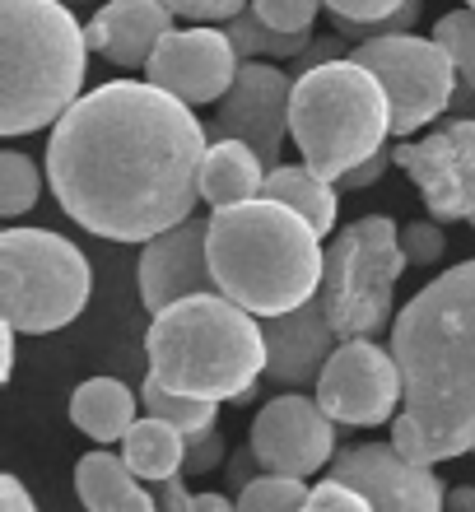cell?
Segmentation results:
<instances>
[{
    "instance_id": "cell-1",
    "label": "cell",
    "mask_w": 475,
    "mask_h": 512,
    "mask_svg": "<svg viewBox=\"0 0 475 512\" xmlns=\"http://www.w3.org/2000/svg\"><path fill=\"white\" fill-rule=\"evenodd\" d=\"M210 131L187 98L159 84L112 80L80 94L47 140L61 210L112 243H150L201 201Z\"/></svg>"
},
{
    "instance_id": "cell-2",
    "label": "cell",
    "mask_w": 475,
    "mask_h": 512,
    "mask_svg": "<svg viewBox=\"0 0 475 512\" xmlns=\"http://www.w3.org/2000/svg\"><path fill=\"white\" fill-rule=\"evenodd\" d=\"M401 415L392 443L415 461H448L475 447V261L438 275L396 312Z\"/></svg>"
},
{
    "instance_id": "cell-3",
    "label": "cell",
    "mask_w": 475,
    "mask_h": 512,
    "mask_svg": "<svg viewBox=\"0 0 475 512\" xmlns=\"http://www.w3.org/2000/svg\"><path fill=\"white\" fill-rule=\"evenodd\" d=\"M210 270L219 294L257 317H280L322 289V233L275 196L219 205L210 215Z\"/></svg>"
},
{
    "instance_id": "cell-4",
    "label": "cell",
    "mask_w": 475,
    "mask_h": 512,
    "mask_svg": "<svg viewBox=\"0 0 475 512\" xmlns=\"http://www.w3.org/2000/svg\"><path fill=\"white\" fill-rule=\"evenodd\" d=\"M145 350L150 373L163 387L233 405H252L257 378L271 364L266 326L257 322V312H247L219 289L177 298L154 312Z\"/></svg>"
},
{
    "instance_id": "cell-5",
    "label": "cell",
    "mask_w": 475,
    "mask_h": 512,
    "mask_svg": "<svg viewBox=\"0 0 475 512\" xmlns=\"http://www.w3.org/2000/svg\"><path fill=\"white\" fill-rule=\"evenodd\" d=\"M89 28L66 0H0V135L56 126L80 98Z\"/></svg>"
},
{
    "instance_id": "cell-6",
    "label": "cell",
    "mask_w": 475,
    "mask_h": 512,
    "mask_svg": "<svg viewBox=\"0 0 475 512\" xmlns=\"http://www.w3.org/2000/svg\"><path fill=\"white\" fill-rule=\"evenodd\" d=\"M387 135H392V98L364 61L354 56L317 61L294 80L289 140L322 177L340 182L354 163L378 154Z\"/></svg>"
},
{
    "instance_id": "cell-7",
    "label": "cell",
    "mask_w": 475,
    "mask_h": 512,
    "mask_svg": "<svg viewBox=\"0 0 475 512\" xmlns=\"http://www.w3.org/2000/svg\"><path fill=\"white\" fill-rule=\"evenodd\" d=\"M94 294V270L80 247L52 229H10L0 233V303L5 322L24 336L61 331L84 312Z\"/></svg>"
},
{
    "instance_id": "cell-8",
    "label": "cell",
    "mask_w": 475,
    "mask_h": 512,
    "mask_svg": "<svg viewBox=\"0 0 475 512\" xmlns=\"http://www.w3.org/2000/svg\"><path fill=\"white\" fill-rule=\"evenodd\" d=\"M406 266L410 252L387 215H364L336 233V243L326 247L322 303L340 340L378 336L392 322V294Z\"/></svg>"
},
{
    "instance_id": "cell-9",
    "label": "cell",
    "mask_w": 475,
    "mask_h": 512,
    "mask_svg": "<svg viewBox=\"0 0 475 512\" xmlns=\"http://www.w3.org/2000/svg\"><path fill=\"white\" fill-rule=\"evenodd\" d=\"M354 61H364L382 80L392 98V135L410 140L443 112H452L457 94V61L438 38H415V33H382V38L354 42Z\"/></svg>"
},
{
    "instance_id": "cell-10",
    "label": "cell",
    "mask_w": 475,
    "mask_h": 512,
    "mask_svg": "<svg viewBox=\"0 0 475 512\" xmlns=\"http://www.w3.org/2000/svg\"><path fill=\"white\" fill-rule=\"evenodd\" d=\"M401 364L392 350H378L373 336L340 340L331 359H326L322 378H317V401L336 424L354 429H373L396 419L401 405Z\"/></svg>"
},
{
    "instance_id": "cell-11",
    "label": "cell",
    "mask_w": 475,
    "mask_h": 512,
    "mask_svg": "<svg viewBox=\"0 0 475 512\" xmlns=\"http://www.w3.org/2000/svg\"><path fill=\"white\" fill-rule=\"evenodd\" d=\"M396 168L420 187L429 215L475 229V117H452L420 140H401Z\"/></svg>"
},
{
    "instance_id": "cell-12",
    "label": "cell",
    "mask_w": 475,
    "mask_h": 512,
    "mask_svg": "<svg viewBox=\"0 0 475 512\" xmlns=\"http://www.w3.org/2000/svg\"><path fill=\"white\" fill-rule=\"evenodd\" d=\"M252 452L261 457V471L308 475L322 471L336 457V419L322 410L317 396H275L252 419Z\"/></svg>"
},
{
    "instance_id": "cell-13",
    "label": "cell",
    "mask_w": 475,
    "mask_h": 512,
    "mask_svg": "<svg viewBox=\"0 0 475 512\" xmlns=\"http://www.w3.org/2000/svg\"><path fill=\"white\" fill-rule=\"evenodd\" d=\"M289 98H294V80H289L280 66H266L261 61H243L238 80L224 98H219V112L210 131L215 135H238L261 154L266 168L280 163V149L289 140Z\"/></svg>"
},
{
    "instance_id": "cell-14",
    "label": "cell",
    "mask_w": 475,
    "mask_h": 512,
    "mask_svg": "<svg viewBox=\"0 0 475 512\" xmlns=\"http://www.w3.org/2000/svg\"><path fill=\"white\" fill-rule=\"evenodd\" d=\"M145 70L159 89L187 98L196 108V103H219L229 94L243 70V56L233 47L229 28L224 33L219 28H173V33H163Z\"/></svg>"
},
{
    "instance_id": "cell-15",
    "label": "cell",
    "mask_w": 475,
    "mask_h": 512,
    "mask_svg": "<svg viewBox=\"0 0 475 512\" xmlns=\"http://www.w3.org/2000/svg\"><path fill=\"white\" fill-rule=\"evenodd\" d=\"M336 480H350L359 494L368 499V508H443L448 494L438 485V475L429 471V461L406 457L396 443H359V447H340Z\"/></svg>"
},
{
    "instance_id": "cell-16",
    "label": "cell",
    "mask_w": 475,
    "mask_h": 512,
    "mask_svg": "<svg viewBox=\"0 0 475 512\" xmlns=\"http://www.w3.org/2000/svg\"><path fill=\"white\" fill-rule=\"evenodd\" d=\"M219 280L210 270V219H182L173 229L154 233L140 252V303L163 312L177 298L215 294Z\"/></svg>"
},
{
    "instance_id": "cell-17",
    "label": "cell",
    "mask_w": 475,
    "mask_h": 512,
    "mask_svg": "<svg viewBox=\"0 0 475 512\" xmlns=\"http://www.w3.org/2000/svg\"><path fill=\"white\" fill-rule=\"evenodd\" d=\"M266 350H271V364H266V378L285 382V387H308L322 378L326 359L340 345L336 326L326 317L322 289H317L308 303H299L294 312H280V317H266Z\"/></svg>"
},
{
    "instance_id": "cell-18",
    "label": "cell",
    "mask_w": 475,
    "mask_h": 512,
    "mask_svg": "<svg viewBox=\"0 0 475 512\" xmlns=\"http://www.w3.org/2000/svg\"><path fill=\"white\" fill-rule=\"evenodd\" d=\"M163 33H173V5L168 0H108L89 19V47L117 61L122 70L150 66Z\"/></svg>"
},
{
    "instance_id": "cell-19",
    "label": "cell",
    "mask_w": 475,
    "mask_h": 512,
    "mask_svg": "<svg viewBox=\"0 0 475 512\" xmlns=\"http://www.w3.org/2000/svg\"><path fill=\"white\" fill-rule=\"evenodd\" d=\"M266 173H271V168L261 163V154L247 145V140L219 135V140H210L205 163H201V201H210L215 210L219 205L252 201V196H261Z\"/></svg>"
},
{
    "instance_id": "cell-20",
    "label": "cell",
    "mask_w": 475,
    "mask_h": 512,
    "mask_svg": "<svg viewBox=\"0 0 475 512\" xmlns=\"http://www.w3.org/2000/svg\"><path fill=\"white\" fill-rule=\"evenodd\" d=\"M75 494H80L84 508H98V512L159 508V503H154V489L126 466V457H112V452H89V457H80V466H75Z\"/></svg>"
},
{
    "instance_id": "cell-21",
    "label": "cell",
    "mask_w": 475,
    "mask_h": 512,
    "mask_svg": "<svg viewBox=\"0 0 475 512\" xmlns=\"http://www.w3.org/2000/svg\"><path fill=\"white\" fill-rule=\"evenodd\" d=\"M70 419L94 443H122L136 424V391L117 378H89L70 396Z\"/></svg>"
},
{
    "instance_id": "cell-22",
    "label": "cell",
    "mask_w": 475,
    "mask_h": 512,
    "mask_svg": "<svg viewBox=\"0 0 475 512\" xmlns=\"http://www.w3.org/2000/svg\"><path fill=\"white\" fill-rule=\"evenodd\" d=\"M261 196H275V201L294 205L308 224H313L317 233H336V215H340V187L331 182V177H322L317 168H308V163H294V168H285V163H275L271 173H266V182H261Z\"/></svg>"
},
{
    "instance_id": "cell-23",
    "label": "cell",
    "mask_w": 475,
    "mask_h": 512,
    "mask_svg": "<svg viewBox=\"0 0 475 512\" xmlns=\"http://www.w3.org/2000/svg\"><path fill=\"white\" fill-rule=\"evenodd\" d=\"M122 457L145 485L168 480V475H177L187 466V433L177 429L173 419L145 415V419H136L131 433L122 438Z\"/></svg>"
},
{
    "instance_id": "cell-24",
    "label": "cell",
    "mask_w": 475,
    "mask_h": 512,
    "mask_svg": "<svg viewBox=\"0 0 475 512\" xmlns=\"http://www.w3.org/2000/svg\"><path fill=\"white\" fill-rule=\"evenodd\" d=\"M229 38L238 47L243 61H257V56H271V61H289V56H303L313 47V33H285V28L266 24L257 10L252 14H233L229 19Z\"/></svg>"
},
{
    "instance_id": "cell-25",
    "label": "cell",
    "mask_w": 475,
    "mask_h": 512,
    "mask_svg": "<svg viewBox=\"0 0 475 512\" xmlns=\"http://www.w3.org/2000/svg\"><path fill=\"white\" fill-rule=\"evenodd\" d=\"M140 401H145V410H150V415L173 419V424L187 433V438H196V433H205V429H215L219 401H205V396H187V391L163 387L154 373L145 378V391H140Z\"/></svg>"
},
{
    "instance_id": "cell-26",
    "label": "cell",
    "mask_w": 475,
    "mask_h": 512,
    "mask_svg": "<svg viewBox=\"0 0 475 512\" xmlns=\"http://www.w3.org/2000/svg\"><path fill=\"white\" fill-rule=\"evenodd\" d=\"M38 191H42V177H38V163L19 154V149H5L0 154V215L5 219H19L38 205Z\"/></svg>"
},
{
    "instance_id": "cell-27",
    "label": "cell",
    "mask_w": 475,
    "mask_h": 512,
    "mask_svg": "<svg viewBox=\"0 0 475 512\" xmlns=\"http://www.w3.org/2000/svg\"><path fill=\"white\" fill-rule=\"evenodd\" d=\"M313 489L303 485V475H257L252 485L238 489V508H308Z\"/></svg>"
},
{
    "instance_id": "cell-28",
    "label": "cell",
    "mask_w": 475,
    "mask_h": 512,
    "mask_svg": "<svg viewBox=\"0 0 475 512\" xmlns=\"http://www.w3.org/2000/svg\"><path fill=\"white\" fill-rule=\"evenodd\" d=\"M434 38L448 47L452 61H457V75L475 89V5L443 14V19L434 24Z\"/></svg>"
},
{
    "instance_id": "cell-29",
    "label": "cell",
    "mask_w": 475,
    "mask_h": 512,
    "mask_svg": "<svg viewBox=\"0 0 475 512\" xmlns=\"http://www.w3.org/2000/svg\"><path fill=\"white\" fill-rule=\"evenodd\" d=\"M420 14H424V0H406V5L396 14H387V19H345V14H331V19H336L340 38L368 42V38H382V33H410Z\"/></svg>"
},
{
    "instance_id": "cell-30",
    "label": "cell",
    "mask_w": 475,
    "mask_h": 512,
    "mask_svg": "<svg viewBox=\"0 0 475 512\" xmlns=\"http://www.w3.org/2000/svg\"><path fill=\"white\" fill-rule=\"evenodd\" d=\"M322 5L326 0H252V10H257L266 24L285 28V33H313Z\"/></svg>"
},
{
    "instance_id": "cell-31",
    "label": "cell",
    "mask_w": 475,
    "mask_h": 512,
    "mask_svg": "<svg viewBox=\"0 0 475 512\" xmlns=\"http://www.w3.org/2000/svg\"><path fill=\"white\" fill-rule=\"evenodd\" d=\"M401 247L410 252V266H434L448 238H443V219H410L401 229Z\"/></svg>"
},
{
    "instance_id": "cell-32",
    "label": "cell",
    "mask_w": 475,
    "mask_h": 512,
    "mask_svg": "<svg viewBox=\"0 0 475 512\" xmlns=\"http://www.w3.org/2000/svg\"><path fill=\"white\" fill-rule=\"evenodd\" d=\"M219 466H224V433L205 429L196 438H187V466H182V475H210Z\"/></svg>"
},
{
    "instance_id": "cell-33",
    "label": "cell",
    "mask_w": 475,
    "mask_h": 512,
    "mask_svg": "<svg viewBox=\"0 0 475 512\" xmlns=\"http://www.w3.org/2000/svg\"><path fill=\"white\" fill-rule=\"evenodd\" d=\"M308 508H345V512H359V508H368V499L359 494V489L350 485V480H336V475H326L322 485L308 494Z\"/></svg>"
},
{
    "instance_id": "cell-34",
    "label": "cell",
    "mask_w": 475,
    "mask_h": 512,
    "mask_svg": "<svg viewBox=\"0 0 475 512\" xmlns=\"http://www.w3.org/2000/svg\"><path fill=\"white\" fill-rule=\"evenodd\" d=\"M387 163H396V149L382 145L378 154H368L364 163H354V168H350L345 177H340L336 187H340V191H364V187H373V182H378V177L387 173Z\"/></svg>"
},
{
    "instance_id": "cell-35",
    "label": "cell",
    "mask_w": 475,
    "mask_h": 512,
    "mask_svg": "<svg viewBox=\"0 0 475 512\" xmlns=\"http://www.w3.org/2000/svg\"><path fill=\"white\" fill-rule=\"evenodd\" d=\"M173 14H187V19H233V14L247 10V0H168Z\"/></svg>"
},
{
    "instance_id": "cell-36",
    "label": "cell",
    "mask_w": 475,
    "mask_h": 512,
    "mask_svg": "<svg viewBox=\"0 0 475 512\" xmlns=\"http://www.w3.org/2000/svg\"><path fill=\"white\" fill-rule=\"evenodd\" d=\"M406 5V0H326L331 14H345V19H387Z\"/></svg>"
},
{
    "instance_id": "cell-37",
    "label": "cell",
    "mask_w": 475,
    "mask_h": 512,
    "mask_svg": "<svg viewBox=\"0 0 475 512\" xmlns=\"http://www.w3.org/2000/svg\"><path fill=\"white\" fill-rule=\"evenodd\" d=\"M154 503L159 508H196V494H187V480H182V471L168 475V480H154Z\"/></svg>"
},
{
    "instance_id": "cell-38",
    "label": "cell",
    "mask_w": 475,
    "mask_h": 512,
    "mask_svg": "<svg viewBox=\"0 0 475 512\" xmlns=\"http://www.w3.org/2000/svg\"><path fill=\"white\" fill-rule=\"evenodd\" d=\"M257 452H252V443H247L243 447V452H233V457H229V480H233V485H238V489H243V485H252V480H257Z\"/></svg>"
},
{
    "instance_id": "cell-39",
    "label": "cell",
    "mask_w": 475,
    "mask_h": 512,
    "mask_svg": "<svg viewBox=\"0 0 475 512\" xmlns=\"http://www.w3.org/2000/svg\"><path fill=\"white\" fill-rule=\"evenodd\" d=\"M0 499H5V508H14V512L38 508V503H33V494L19 485V475H0Z\"/></svg>"
},
{
    "instance_id": "cell-40",
    "label": "cell",
    "mask_w": 475,
    "mask_h": 512,
    "mask_svg": "<svg viewBox=\"0 0 475 512\" xmlns=\"http://www.w3.org/2000/svg\"><path fill=\"white\" fill-rule=\"evenodd\" d=\"M452 112H457V117H475V89L471 84H457V94H452Z\"/></svg>"
},
{
    "instance_id": "cell-41",
    "label": "cell",
    "mask_w": 475,
    "mask_h": 512,
    "mask_svg": "<svg viewBox=\"0 0 475 512\" xmlns=\"http://www.w3.org/2000/svg\"><path fill=\"white\" fill-rule=\"evenodd\" d=\"M196 508L201 512H224V508H233V503H229V494H196Z\"/></svg>"
},
{
    "instance_id": "cell-42",
    "label": "cell",
    "mask_w": 475,
    "mask_h": 512,
    "mask_svg": "<svg viewBox=\"0 0 475 512\" xmlns=\"http://www.w3.org/2000/svg\"><path fill=\"white\" fill-rule=\"evenodd\" d=\"M448 508H475V489L471 485L448 489Z\"/></svg>"
},
{
    "instance_id": "cell-43",
    "label": "cell",
    "mask_w": 475,
    "mask_h": 512,
    "mask_svg": "<svg viewBox=\"0 0 475 512\" xmlns=\"http://www.w3.org/2000/svg\"><path fill=\"white\" fill-rule=\"evenodd\" d=\"M66 5H80V0H66Z\"/></svg>"
},
{
    "instance_id": "cell-44",
    "label": "cell",
    "mask_w": 475,
    "mask_h": 512,
    "mask_svg": "<svg viewBox=\"0 0 475 512\" xmlns=\"http://www.w3.org/2000/svg\"><path fill=\"white\" fill-rule=\"evenodd\" d=\"M466 5H475V0H466Z\"/></svg>"
},
{
    "instance_id": "cell-45",
    "label": "cell",
    "mask_w": 475,
    "mask_h": 512,
    "mask_svg": "<svg viewBox=\"0 0 475 512\" xmlns=\"http://www.w3.org/2000/svg\"><path fill=\"white\" fill-rule=\"evenodd\" d=\"M471 452H475V447H471Z\"/></svg>"
}]
</instances>
